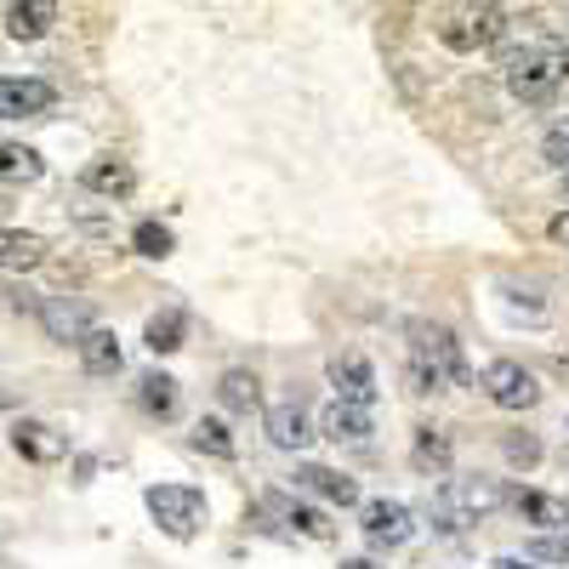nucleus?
Here are the masks:
<instances>
[{
	"instance_id": "23",
	"label": "nucleus",
	"mask_w": 569,
	"mask_h": 569,
	"mask_svg": "<svg viewBox=\"0 0 569 569\" xmlns=\"http://www.w3.org/2000/svg\"><path fill=\"white\" fill-rule=\"evenodd\" d=\"M182 337H188V313H182V308L154 313V319H149V330H142L149 353H177V348H182Z\"/></svg>"
},
{
	"instance_id": "32",
	"label": "nucleus",
	"mask_w": 569,
	"mask_h": 569,
	"mask_svg": "<svg viewBox=\"0 0 569 569\" xmlns=\"http://www.w3.org/2000/svg\"><path fill=\"white\" fill-rule=\"evenodd\" d=\"M490 569H530V558H512V552H507V558H496Z\"/></svg>"
},
{
	"instance_id": "10",
	"label": "nucleus",
	"mask_w": 569,
	"mask_h": 569,
	"mask_svg": "<svg viewBox=\"0 0 569 569\" xmlns=\"http://www.w3.org/2000/svg\"><path fill=\"white\" fill-rule=\"evenodd\" d=\"M40 330H46V337H52V342H74L80 348V337H86V330H91V308L86 302H74V297H46L40 308Z\"/></svg>"
},
{
	"instance_id": "17",
	"label": "nucleus",
	"mask_w": 569,
	"mask_h": 569,
	"mask_svg": "<svg viewBox=\"0 0 569 569\" xmlns=\"http://www.w3.org/2000/svg\"><path fill=\"white\" fill-rule=\"evenodd\" d=\"M507 501L518 507L525 525H541V530H563L569 525V501L563 496H547V490H507Z\"/></svg>"
},
{
	"instance_id": "28",
	"label": "nucleus",
	"mask_w": 569,
	"mask_h": 569,
	"mask_svg": "<svg viewBox=\"0 0 569 569\" xmlns=\"http://www.w3.org/2000/svg\"><path fill=\"white\" fill-rule=\"evenodd\" d=\"M525 558H530V563H569V525H563V530L536 536V541L525 547Z\"/></svg>"
},
{
	"instance_id": "15",
	"label": "nucleus",
	"mask_w": 569,
	"mask_h": 569,
	"mask_svg": "<svg viewBox=\"0 0 569 569\" xmlns=\"http://www.w3.org/2000/svg\"><path fill=\"white\" fill-rule=\"evenodd\" d=\"M12 450H18L23 461L52 467V461H63V456H69V439H63V433H52L46 421H18V427H12Z\"/></svg>"
},
{
	"instance_id": "34",
	"label": "nucleus",
	"mask_w": 569,
	"mask_h": 569,
	"mask_svg": "<svg viewBox=\"0 0 569 569\" xmlns=\"http://www.w3.org/2000/svg\"><path fill=\"white\" fill-rule=\"evenodd\" d=\"M563 188H569V171H563Z\"/></svg>"
},
{
	"instance_id": "20",
	"label": "nucleus",
	"mask_w": 569,
	"mask_h": 569,
	"mask_svg": "<svg viewBox=\"0 0 569 569\" xmlns=\"http://www.w3.org/2000/svg\"><path fill=\"white\" fill-rule=\"evenodd\" d=\"M80 365H86L91 376H114V370L126 365V353H120V337H114V330H98V325H91L86 337H80Z\"/></svg>"
},
{
	"instance_id": "33",
	"label": "nucleus",
	"mask_w": 569,
	"mask_h": 569,
	"mask_svg": "<svg viewBox=\"0 0 569 569\" xmlns=\"http://www.w3.org/2000/svg\"><path fill=\"white\" fill-rule=\"evenodd\" d=\"M342 569H382V563H370V558H342Z\"/></svg>"
},
{
	"instance_id": "14",
	"label": "nucleus",
	"mask_w": 569,
	"mask_h": 569,
	"mask_svg": "<svg viewBox=\"0 0 569 569\" xmlns=\"http://www.w3.org/2000/svg\"><path fill=\"white\" fill-rule=\"evenodd\" d=\"M262 427H268V445H273V450H308V439H313V421H308V410H302L297 399L273 405Z\"/></svg>"
},
{
	"instance_id": "9",
	"label": "nucleus",
	"mask_w": 569,
	"mask_h": 569,
	"mask_svg": "<svg viewBox=\"0 0 569 569\" xmlns=\"http://www.w3.org/2000/svg\"><path fill=\"white\" fill-rule=\"evenodd\" d=\"M325 376H330V388H337V399H353V405H376V365L365 359V353H337L325 365Z\"/></svg>"
},
{
	"instance_id": "11",
	"label": "nucleus",
	"mask_w": 569,
	"mask_h": 569,
	"mask_svg": "<svg viewBox=\"0 0 569 569\" xmlns=\"http://www.w3.org/2000/svg\"><path fill=\"white\" fill-rule=\"evenodd\" d=\"M297 490H302V496H319V501H330V507H359V485L348 479V472L319 467V461H302V467H297Z\"/></svg>"
},
{
	"instance_id": "21",
	"label": "nucleus",
	"mask_w": 569,
	"mask_h": 569,
	"mask_svg": "<svg viewBox=\"0 0 569 569\" xmlns=\"http://www.w3.org/2000/svg\"><path fill=\"white\" fill-rule=\"evenodd\" d=\"M217 399H222V410H233V416H251V410L262 405V382H257L251 370H222Z\"/></svg>"
},
{
	"instance_id": "26",
	"label": "nucleus",
	"mask_w": 569,
	"mask_h": 569,
	"mask_svg": "<svg viewBox=\"0 0 569 569\" xmlns=\"http://www.w3.org/2000/svg\"><path fill=\"white\" fill-rule=\"evenodd\" d=\"M171 246H177V240H171V228L154 222V217L131 228V251H137V257H154V262H160V257H171Z\"/></svg>"
},
{
	"instance_id": "4",
	"label": "nucleus",
	"mask_w": 569,
	"mask_h": 569,
	"mask_svg": "<svg viewBox=\"0 0 569 569\" xmlns=\"http://www.w3.org/2000/svg\"><path fill=\"white\" fill-rule=\"evenodd\" d=\"M142 507H149V518L171 541H194L206 525V496L194 485H149L142 490Z\"/></svg>"
},
{
	"instance_id": "6",
	"label": "nucleus",
	"mask_w": 569,
	"mask_h": 569,
	"mask_svg": "<svg viewBox=\"0 0 569 569\" xmlns=\"http://www.w3.org/2000/svg\"><path fill=\"white\" fill-rule=\"evenodd\" d=\"M507 34V12L501 7H479V12H461L450 23H439V40L450 46V52L472 58V52H485V46H496Z\"/></svg>"
},
{
	"instance_id": "2",
	"label": "nucleus",
	"mask_w": 569,
	"mask_h": 569,
	"mask_svg": "<svg viewBox=\"0 0 569 569\" xmlns=\"http://www.w3.org/2000/svg\"><path fill=\"white\" fill-rule=\"evenodd\" d=\"M472 365L456 342L450 325H410V393H439V388H467Z\"/></svg>"
},
{
	"instance_id": "29",
	"label": "nucleus",
	"mask_w": 569,
	"mask_h": 569,
	"mask_svg": "<svg viewBox=\"0 0 569 569\" xmlns=\"http://www.w3.org/2000/svg\"><path fill=\"white\" fill-rule=\"evenodd\" d=\"M501 450H507L512 467H536V461H541V439H530V433H507Z\"/></svg>"
},
{
	"instance_id": "22",
	"label": "nucleus",
	"mask_w": 569,
	"mask_h": 569,
	"mask_svg": "<svg viewBox=\"0 0 569 569\" xmlns=\"http://www.w3.org/2000/svg\"><path fill=\"white\" fill-rule=\"evenodd\" d=\"M40 177H46V160L34 149H23V142H0V182L23 188V182H40Z\"/></svg>"
},
{
	"instance_id": "19",
	"label": "nucleus",
	"mask_w": 569,
	"mask_h": 569,
	"mask_svg": "<svg viewBox=\"0 0 569 569\" xmlns=\"http://www.w3.org/2000/svg\"><path fill=\"white\" fill-rule=\"evenodd\" d=\"M40 262H46V240H40V233L0 228V268H7V273H29Z\"/></svg>"
},
{
	"instance_id": "5",
	"label": "nucleus",
	"mask_w": 569,
	"mask_h": 569,
	"mask_svg": "<svg viewBox=\"0 0 569 569\" xmlns=\"http://www.w3.org/2000/svg\"><path fill=\"white\" fill-rule=\"evenodd\" d=\"M359 530H365V541H370L376 552H393V547H405V541L416 536V518H410L405 501L376 496V501L359 507Z\"/></svg>"
},
{
	"instance_id": "7",
	"label": "nucleus",
	"mask_w": 569,
	"mask_h": 569,
	"mask_svg": "<svg viewBox=\"0 0 569 569\" xmlns=\"http://www.w3.org/2000/svg\"><path fill=\"white\" fill-rule=\"evenodd\" d=\"M485 393L501 410H536L541 405V382L518 365V359H490L485 365Z\"/></svg>"
},
{
	"instance_id": "25",
	"label": "nucleus",
	"mask_w": 569,
	"mask_h": 569,
	"mask_svg": "<svg viewBox=\"0 0 569 569\" xmlns=\"http://www.w3.org/2000/svg\"><path fill=\"white\" fill-rule=\"evenodd\" d=\"M410 461H416L421 472H445V467H450V439L439 433V427H416V450H410Z\"/></svg>"
},
{
	"instance_id": "24",
	"label": "nucleus",
	"mask_w": 569,
	"mask_h": 569,
	"mask_svg": "<svg viewBox=\"0 0 569 569\" xmlns=\"http://www.w3.org/2000/svg\"><path fill=\"white\" fill-rule=\"evenodd\" d=\"M137 410H149V416H177V382H171V376L166 370H154V376H142V382H137Z\"/></svg>"
},
{
	"instance_id": "8",
	"label": "nucleus",
	"mask_w": 569,
	"mask_h": 569,
	"mask_svg": "<svg viewBox=\"0 0 569 569\" xmlns=\"http://www.w3.org/2000/svg\"><path fill=\"white\" fill-rule=\"evenodd\" d=\"M52 103H58L52 80H34V74L0 80V120H40V114H52Z\"/></svg>"
},
{
	"instance_id": "3",
	"label": "nucleus",
	"mask_w": 569,
	"mask_h": 569,
	"mask_svg": "<svg viewBox=\"0 0 569 569\" xmlns=\"http://www.w3.org/2000/svg\"><path fill=\"white\" fill-rule=\"evenodd\" d=\"M501 501H507V490L496 479H445L439 496H433V525L445 536H461V530L479 525V518H490Z\"/></svg>"
},
{
	"instance_id": "16",
	"label": "nucleus",
	"mask_w": 569,
	"mask_h": 569,
	"mask_svg": "<svg viewBox=\"0 0 569 569\" xmlns=\"http://www.w3.org/2000/svg\"><path fill=\"white\" fill-rule=\"evenodd\" d=\"M58 23V0H12L7 7V34L12 40H46Z\"/></svg>"
},
{
	"instance_id": "35",
	"label": "nucleus",
	"mask_w": 569,
	"mask_h": 569,
	"mask_svg": "<svg viewBox=\"0 0 569 569\" xmlns=\"http://www.w3.org/2000/svg\"><path fill=\"white\" fill-rule=\"evenodd\" d=\"M0 405H7V393H0Z\"/></svg>"
},
{
	"instance_id": "31",
	"label": "nucleus",
	"mask_w": 569,
	"mask_h": 569,
	"mask_svg": "<svg viewBox=\"0 0 569 569\" xmlns=\"http://www.w3.org/2000/svg\"><path fill=\"white\" fill-rule=\"evenodd\" d=\"M547 240H552V246H569V211H558V217L547 222Z\"/></svg>"
},
{
	"instance_id": "12",
	"label": "nucleus",
	"mask_w": 569,
	"mask_h": 569,
	"mask_svg": "<svg viewBox=\"0 0 569 569\" xmlns=\"http://www.w3.org/2000/svg\"><path fill=\"white\" fill-rule=\"evenodd\" d=\"M319 427H325V439H330V445H365V439L376 433V421H370V405H353V399H337V405H325Z\"/></svg>"
},
{
	"instance_id": "13",
	"label": "nucleus",
	"mask_w": 569,
	"mask_h": 569,
	"mask_svg": "<svg viewBox=\"0 0 569 569\" xmlns=\"http://www.w3.org/2000/svg\"><path fill=\"white\" fill-rule=\"evenodd\" d=\"M262 512L268 518H279V525H268V530H279V536H308V541H325L330 536V525L313 512V507H302V501H284V496H262Z\"/></svg>"
},
{
	"instance_id": "27",
	"label": "nucleus",
	"mask_w": 569,
	"mask_h": 569,
	"mask_svg": "<svg viewBox=\"0 0 569 569\" xmlns=\"http://www.w3.org/2000/svg\"><path fill=\"white\" fill-rule=\"evenodd\" d=\"M194 450H206V456H217V461H233V433H228L217 416H206V421L194 427Z\"/></svg>"
},
{
	"instance_id": "30",
	"label": "nucleus",
	"mask_w": 569,
	"mask_h": 569,
	"mask_svg": "<svg viewBox=\"0 0 569 569\" xmlns=\"http://www.w3.org/2000/svg\"><path fill=\"white\" fill-rule=\"evenodd\" d=\"M541 154H547L558 171H569V120H558V126L541 137Z\"/></svg>"
},
{
	"instance_id": "18",
	"label": "nucleus",
	"mask_w": 569,
	"mask_h": 569,
	"mask_svg": "<svg viewBox=\"0 0 569 569\" xmlns=\"http://www.w3.org/2000/svg\"><path fill=\"white\" fill-rule=\"evenodd\" d=\"M80 182L91 188V194H103V200H126L131 188H137V171H131L126 160L103 154V160H91V166L80 171Z\"/></svg>"
},
{
	"instance_id": "1",
	"label": "nucleus",
	"mask_w": 569,
	"mask_h": 569,
	"mask_svg": "<svg viewBox=\"0 0 569 569\" xmlns=\"http://www.w3.org/2000/svg\"><path fill=\"white\" fill-rule=\"evenodd\" d=\"M501 80L518 103H547L552 91L569 80V46L552 34H530L525 46H512L501 58Z\"/></svg>"
}]
</instances>
